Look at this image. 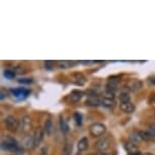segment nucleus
Listing matches in <instances>:
<instances>
[{"mask_svg": "<svg viewBox=\"0 0 155 155\" xmlns=\"http://www.w3.org/2000/svg\"><path fill=\"white\" fill-rule=\"evenodd\" d=\"M23 150H31L35 148V140L34 136L31 135H25L21 140V145H20Z\"/></svg>", "mask_w": 155, "mask_h": 155, "instance_id": "nucleus-6", "label": "nucleus"}, {"mask_svg": "<svg viewBox=\"0 0 155 155\" xmlns=\"http://www.w3.org/2000/svg\"><path fill=\"white\" fill-rule=\"evenodd\" d=\"M130 140H131V142L135 143L136 145L143 141L141 136H140V134H139V131H134V132L131 133L130 134Z\"/></svg>", "mask_w": 155, "mask_h": 155, "instance_id": "nucleus-20", "label": "nucleus"}, {"mask_svg": "<svg viewBox=\"0 0 155 155\" xmlns=\"http://www.w3.org/2000/svg\"><path fill=\"white\" fill-rule=\"evenodd\" d=\"M147 81L150 85H155V74L149 76V77L147 78Z\"/></svg>", "mask_w": 155, "mask_h": 155, "instance_id": "nucleus-31", "label": "nucleus"}, {"mask_svg": "<svg viewBox=\"0 0 155 155\" xmlns=\"http://www.w3.org/2000/svg\"><path fill=\"white\" fill-rule=\"evenodd\" d=\"M90 135L93 137H102L106 135L107 133V127L106 125H104L102 123H93L89 126L88 128Z\"/></svg>", "mask_w": 155, "mask_h": 155, "instance_id": "nucleus-2", "label": "nucleus"}, {"mask_svg": "<svg viewBox=\"0 0 155 155\" xmlns=\"http://www.w3.org/2000/svg\"><path fill=\"white\" fill-rule=\"evenodd\" d=\"M4 124H5V127H6L7 130L10 131V132H12V133L16 132V131L20 128L19 121L12 115H9L5 118Z\"/></svg>", "mask_w": 155, "mask_h": 155, "instance_id": "nucleus-4", "label": "nucleus"}, {"mask_svg": "<svg viewBox=\"0 0 155 155\" xmlns=\"http://www.w3.org/2000/svg\"><path fill=\"white\" fill-rule=\"evenodd\" d=\"M53 65H54L53 61H45V67L47 69L51 70L52 68H53Z\"/></svg>", "mask_w": 155, "mask_h": 155, "instance_id": "nucleus-32", "label": "nucleus"}, {"mask_svg": "<svg viewBox=\"0 0 155 155\" xmlns=\"http://www.w3.org/2000/svg\"><path fill=\"white\" fill-rule=\"evenodd\" d=\"M88 155H101L99 152H97V153H90V154H88Z\"/></svg>", "mask_w": 155, "mask_h": 155, "instance_id": "nucleus-36", "label": "nucleus"}, {"mask_svg": "<svg viewBox=\"0 0 155 155\" xmlns=\"http://www.w3.org/2000/svg\"><path fill=\"white\" fill-rule=\"evenodd\" d=\"M151 102H153V104H155V93L153 95H152V98H151Z\"/></svg>", "mask_w": 155, "mask_h": 155, "instance_id": "nucleus-35", "label": "nucleus"}, {"mask_svg": "<svg viewBox=\"0 0 155 155\" xmlns=\"http://www.w3.org/2000/svg\"><path fill=\"white\" fill-rule=\"evenodd\" d=\"M101 104L107 107H114L116 106V101L115 99H107V98H102L101 99Z\"/></svg>", "mask_w": 155, "mask_h": 155, "instance_id": "nucleus-22", "label": "nucleus"}, {"mask_svg": "<svg viewBox=\"0 0 155 155\" xmlns=\"http://www.w3.org/2000/svg\"><path fill=\"white\" fill-rule=\"evenodd\" d=\"M73 150V145L71 142H66L64 144L62 151H61V155H71Z\"/></svg>", "mask_w": 155, "mask_h": 155, "instance_id": "nucleus-19", "label": "nucleus"}, {"mask_svg": "<svg viewBox=\"0 0 155 155\" xmlns=\"http://www.w3.org/2000/svg\"><path fill=\"white\" fill-rule=\"evenodd\" d=\"M154 117H155V112H154Z\"/></svg>", "mask_w": 155, "mask_h": 155, "instance_id": "nucleus-39", "label": "nucleus"}, {"mask_svg": "<svg viewBox=\"0 0 155 155\" xmlns=\"http://www.w3.org/2000/svg\"><path fill=\"white\" fill-rule=\"evenodd\" d=\"M1 149L4 151L12 152L13 154L23 153V149L20 147L18 142H17L16 140L11 136H6L4 139H2Z\"/></svg>", "mask_w": 155, "mask_h": 155, "instance_id": "nucleus-1", "label": "nucleus"}, {"mask_svg": "<svg viewBox=\"0 0 155 155\" xmlns=\"http://www.w3.org/2000/svg\"><path fill=\"white\" fill-rule=\"evenodd\" d=\"M84 104L88 107H98L101 104V101L98 98V96H87Z\"/></svg>", "mask_w": 155, "mask_h": 155, "instance_id": "nucleus-15", "label": "nucleus"}, {"mask_svg": "<svg viewBox=\"0 0 155 155\" xmlns=\"http://www.w3.org/2000/svg\"><path fill=\"white\" fill-rule=\"evenodd\" d=\"M101 155H117V151L113 150V151H104V152H99Z\"/></svg>", "mask_w": 155, "mask_h": 155, "instance_id": "nucleus-33", "label": "nucleus"}, {"mask_svg": "<svg viewBox=\"0 0 155 155\" xmlns=\"http://www.w3.org/2000/svg\"><path fill=\"white\" fill-rule=\"evenodd\" d=\"M44 135H45V131L43 127H37L34 133V140H35V148L38 147L43 141Z\"/></svg>", "mask_w": 155, "mask_h": 155, "instance_id": "nucleus-9", "label": "nucleus"}, {"mask_svg": "<svg viewBox=\"0 0 155 155\" xmlns=\"http://www.w3.org/2000/svg\"><path fill=\"white\" fill-rule=\"evenodd\" d=\"M119 99H120V101H121V104L122 102H129V101H131V96L129 95L128 92L123 91V92L120 93Z\"/></svg>", "mask_w": 155, "mask_h": 155, "instance_id": "nucleus-21", "label": "nucleus"}, {"mask_svg": "<svg viewBox=\"0 0 155 155\" xmlns=\"http://www.w3.org/2000/svg\"><path fill=\"white\" fill-rule=\"evenodd\" d=\"M59 126H60V130L62 131L64 134H66L69 131V125L67 120L64 118L63 116H60V120H59Z\"/></svg>", "mask_w": 155, "mask_h": 155, "instance_id": "nucleus-18", "label": "nucleus"}, {"mask_svg": "<svg viewBox=\"0 0 155 155\" xmlns=\"http://www.w3.org/2000/svg\"><path fill=\"white\" fill-rule=\"evenodd\" d=\"M139 134L143 141H152V140L155 139V134L149 130H141L139 131Z\"/></svg>", "mask_w": 155, "mask_h": 155, "instance_id": "nucleus-16", "label": "nucleus"}, {"mask_svg": "<svg viewBox=\"0 0 155 155\" xmlns=\"http://www.w3.org/2000/svg\"><path fill=\"white\" fill-rule=\"evenodd\" d=\"M141 155H154V154H152V153H148V152H146V153H143Z\"/></svg>", "mask_w": 155, "mask_h": 155, "instance_id": "nucleus-37", "label": "nucleus"}, {"mask_svg": "<svg viewBox=\"0 0 155 155\" xmlns=\"http://www.w3.org/2000/svg\"><path fill=\"white\" fill-rule=\"evenodd\" d=\"M10 155H18V154H10Z\"/></svg>", "mask_w": 155, "mask_h": 155, "instance_id": "nucleus-38", "label": "nucleus"}, {"mask_svg": "<svg viewBox=\"0 0 155 155\" xmlns=\"http://www.w3.org/2000/svg\"><path fill=\"white\" fill-rule=\"evenodd\" d=\"M83 94H84V92L81 91V90L74 89V90H72V91L70 92L69 101L71 102H73V104H76V102H78L81 98L83 97Z\"/></svg>", "mask_w": 155, "mask_h": 155, "instance_id": "nucleus-11", "label": "nucleus"}, {"mask_svg": "<svg viewBox=\"0 0 155 155\" xmlns=\"http://www.w3.org/2000/svg\"><path fill=\"white\" fill-rule=\"evenodd\" d=\"M33 79L31 78H20V79L17 80L18 83H21V84H31L33 83Z\"/></svg>", "mask_w": 155, "mask_h": 155, "instance_id": "nucleus-29", "label": "nucleus"}, {"mask_svg": "<svg viewBox=\"0 0 155 155\" xmlns=\"http://www.w3.org/2000/svg\"><path fill=\"white\" fill-rule=\"evenodd\" d=\"M110 140H112L110 135H104L101 137L95 143V148L97 149L98 152L107 151L110 147Z\"/></svg>", "mask_w": 155, "mask_h": 155, "instance_id": "nucleus-3", "label": "nucleus"}, {"mask_svg": "<svg viewBox=\"0 0 155 155\" xmlns=\"http://www.w3.org/2000/svg\"><path fill=\"white\" fill-rule=\"evenodd\" d=\"M119 82H120V76H118V75H113V76H110V77L107 78V83L109 84L118 85Z\"/></svg>", "mask_w": 155, "mask_h": 155, "instance_id": "nucleus-24", "label": "nucleus"}, {"mask_svg": "<svg viewBox=\"0 0 155 155\" xmlns=\"http://www.w3.org/2000/svg\"><path fill=\"white\" fill-rule=\"evenodd\" d=\"M149 131H151L152 133L155 134V122H152L149 124Z\"/></svg>", "mask_w": 155, "mask_h": 155, "instance_id": "nucleus-34", "label": "nucleus"}, {"mask_svg": "<svg viewBox=\"0 0 155 155\" xmlns=\"http://www.w3.org/2000/svg\"><path fill=\"white\" fill-rule=\"evenodd\" d=\"M7 95H8L7 90L4 89V88H1V90H0V99H1V101H3V99H5L7 97Z\"/></svg>", "mask_w": 155, "mask_h": 155, "instance_id": "nucleus-30", "label": "nucleus"}, {"mask_svg": "<svg viewBox=\"0 0 155 155\" xmlns=\"http://www.w3.org/2000/svg\"><path fill=\"white\" fill-rule=\"evenodd\" d=\"M71 76H72V81L76 84V85L82 86L86 82V77L82 74V73L75 72V73H73Z\"/></svg>", "mask_w": 155, "mask_h": 155, "instance_id": "nucleus-10", "label": "nucleus"}, {"mask_svg": "<svg viewBox=\"0 0 155 155\" xmlns=\"http://www.w3.org/2000/svg\"><path fill=\"white\" fill-rule=\"evenodd\" d=\"M88 147H89V140L87 137H82V138H81L77 143V150L79 153L87 150V148Z\"/></svg>", "mask_w": 155, "mask_h": 155, "instance_id": "nucleus-12", "label": "nucleus"}, {"mask_svg": "<svg viewBox=\"0 0 155 155\" xmlns=\"http://www.w3.org/2000/svg\"><path fill=\"white\" fill-rule=\"evenodd\" d=\"M56 65L59 67V68H63V69H67L70 68L72 66V63L70 61H57Z\"/></svg>", "mask_w": 155, "mask_h": 155, "instance_id": "nucleus-23", "label": "nucleus"}, {"mask_svg": "<svg viewBox=\"0 0 155 155\" xmlns=\"http://www.w3.org/2000/svg\"><path fill=\"white\" fill-rule=\"evenodd\" d=\"M102 98L107 99H115V92L109 91V90H104L102 92Z\"/></svg>", "mask_w": 155, "mask_h": 155, "instance_id": "nucleus-26", "label": "nucleus"}, {"mask_svg": "<svg viewBox=\"0 0 155 155\" xmlns=\"http://www.w3.org/2000/svg\"><path fill=\"white\" fill-rule=\"evenodd\" d=\"M120 109L122 112H124L126 114H132L135 110V106H134L133 102L129 101V102H122L120 104Z\"/></svg>", "mask_w": 155, "mask_h": 155, "instance_id": "nucleus-13", "label": "nucleus"}, {"mask_svg": "<svg viewBox=\"0 0 155 155\" xmlns=\"http://www.w3.org/2000/svg\"><path fill=\"white\" fill-rule=\"evenodd\" d=\"M124 147L129 155H141V152H140L138 146H137L135 143H133L131 141H127V142H125Z\"/></svg>", "mask_w": 155, "mask_h": 155, "instance_id": "nucleus-8", "label": "nucleus"}, {"mask_svg": "<svg viewBox=\"0 0 155 155\" xmlns=\"http://www.w3.org/2000/svg\"><path fill=\"white\" fill-rule=\"evenodd\" d=\"M9 91L12 93L13 96H15L18 99H23L31 93V90L25 89L23 87H18V88H11Z\"/></svg>", "mask_w": 155, "mask_h": 155, "instance_id": "nucleus-7", "label": "nucleus"}, {"mask_svg": "<svg viewBox=\"0 0 155 155\" xmlns=\"http://www.w3.org/2000/svg\"><path fill=\"white\" fill-rule=\"evenodd\" d=\"M74 120H75V123L77 126L82 125V116H81V114L74 113Z\"/></svg>", "mask_w": 155, "mask_h": 155, "instance_id": "nucleus-27", "label": "nucleus"}, {"mask_svg": "<svg viewBox=\"0 0 155 155\" xmlns=\"http://www.w3.org/2000/svg\"><path fill=\"white\" fill-rule=\"evenodd\" d=\"M44 131H45V134L47 135H51L52 131H53V121L52 119H47L45 123H44Z\"/></svg>", "mask_w": 155, "mask_h": 155, "instance_id": "nucleus-17", "label": "nucleus"}, {"mask_svg": "<svg viewBox=\"0 0 155 155\" xmlns=\"http://www.w3.org/2000/svg\"><path fill=\"white\" fill-rule=\"evenodd\" d=\"M48 154H49V147H48V145H43L42 147L40 148L39 155H48Z\"/></svg>", "mask_w": 155, "mask_h": 155, "instance_id": "nucleus-28", "label": "nucleus"}, {"mask_svg": "<svg viewBox=\"0 0 155 155\" xmlns=\"http://www.w3.org/2000/svg\"><path fill=\"white\" fill-rule=\"evenodd\" d=\"M20 130L25 135H30L31 129H33V122H31V118L30 116L25 115L20 119Z\"/></svg>", "mask_w": 155, "mask_h": 155, "instance_id": "nucleus-5", "label": "nucleus"}, {"mask_svg": "<svg viewBox=\"0 0 155 155\" xmlns=\"http://www.w3.org/2000/svg\"><path fill=\"white\" fill-rule=\"evenodd\" d=\"M143 86V83L141 80L139 79H133V80H130L128 82V87L129 89L133 90V91H138L142 88Z\"/></svg>", "mask_w": 155, "mask_h": 155, "instance_id": "nucleus-14", "label": "nucleus"}, {"mask_svg": "<svg viewBox=\"0 0 155 155\" xmlns=\"http://www.w3.org/2000/svg\"><path fill=\"white\" fill-rule=\"evenodd\" d=\"M3 75L7 78V79H13L16 74H15V72H13L11 69H5L3 72Z\"/></svg>", "mask_w": 155, "mask_h": 155, "instance_id": "nucleus-25", "label": "nucleus"}]
</instances>
